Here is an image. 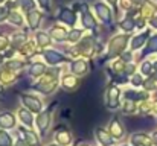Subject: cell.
I'll use <instances>...</instances> for the list:
<instances>
[{"label":"cell","mask_w":157,"mask_h":146,"mask_svg":"<svg viewBox=\"0 0 157 146\" xmlns=\"http://www.w3.org/2000/svg\"><path fill=\"white\" fill-rule=\"evenodd\" d=\"M23 102H25V105H26L29 110H32V111H40V108H41L40 100H37V99H34V97H31V96H25L23 97Z\"/></svg>","instance_id":"1"},{"label":"cell","mask_w":157,"mask_h":146,"mask_svg":"<svg viewBox=\"0 0 157 146\" xmlns=\"http://www.w3.org/2000/svg\"><path fill=\"white\" fill-rule=\"evenodd\" d=\"M59 18H61L64 23H67V24H73V23H75V14H73L72 11H69V9H63Z\"/></svg>","instance_id":"2"},{"label":"cell","mask_w":157,"mask_h":146,"mask_svg":"<svg viewBox=\"0 0 157 146\" xmlns=\"http://www.w3.org/2000/svg\"><path fill=\"white\" fill-rule=\"evenodd\" d=\"M96 11H98V15L104 20V21H108L110 20V11H108V8L104 6L102 3H96Z\"/></svg>","instance_id":"3"},{"label":"cell","mask_w":157,"mask_h":146,"mask_svg":"<svg viewBox=\"0 0 157 146\" xmlns=\"http://www.w3.org/2000/svg\"><path fill=\"white\" fill-rule=\"evenodd\" d=\"M125 41H127L125 37H117V38H114V40L111 41V44H110V47L113 46V53L119 52L121 49L124 47V46H125Z\"/></svg>","instance_id":"4"},{"label":"cell","mask_w":157,"mask_h":146,"mask_svg":"<svg viewBox=\"0 0 157 146\" xmlns=\"http://www.w3.org/2000/svg\"><path fill=\"white\" fill-rule=\"evenodd\" d=\"M0 125H3L5 128H11L14 125V117L11 114H3L0 117Z\"/></svg>","instance_id":"5"},{"label":"cell","mask_w":157,"mask_h":146,"mask_svg":"<svg viewBox=\"0 0 157 146\" xmlns=\"http://www.w3.org/2000/svg\"><path fill=\"white\" fill-rule=\"evenodd\" d=\"M44 55H46V58L49 59V62H52V64H56V62H59V61L63 59V58H61V55H59V53H56V52H53V50L46 52Z\"/></svg>","instance_id":"6"},{"label":"cell","mask_w":157,"mask_h":146,"mask_svg":"<svg viewBox=\"0 0 157 146\" xmlns=\"http://www.w3.org/2000/svg\"><path fill=\"white\" fill-rule=\"evenodd\" d=\"M145 41H147V34H142V35H137V37L133 40L131 46H133V49H139Z\"/></svg>","instance_id":"7"},{"label":"cell","mask_w":157,"mask_h":146,"mask_svg":"<svg viewBox=\"0 0 157 146\" xmlns=\"http://www.w3.org/2000/svg\"><path fill=\"white\" fill-rule=\"evenodd\" d=\"M98 139L101 140V143H102L104 146H108L110 143H111V137H110L107 133H104L102 129H99V131H98Z\"/></svg>","instance_id":"8"},{"label":"cell","mask_w":157,"mask_h":146,"mask_svg":"<svg viewBox=\"0 0 157 146\" xmlns=\"http://www.w3.org/2000/svg\"><path fill=\"white\" fill-rule=\"evenodd\" d=\"M0 146H11V139L6 133L0 131Z\"/></svg>","instance_id":"9"},{"label":"cell","mask_w":157,"mask_h":146,"mask_svg":"<svg viewBox=\"0 0 157 146\" xmlns=\"http://www.w3.org/2000/svg\"><path fill=\"white\" fill-rule=\"evenodd\" d=\"M82 20H84V26H86V28H93V26H95V21H93V18L90 17V14L86 12Z\"/></svg>","instance_id":"10"},{"label":"cell","mask_w":157,"mask_h":146,"mask_svg":"<svg viewBox=\"0 0 157 146\" xmlns=\"http://www.w3.org/2000/svg\"><path fill=\"white\" fill-rule=\"evenodd\" d=\"M20 117H21L23 123H26V125H31V123H32V117H31V114H29V113H25L23 110L20 111Z\"/></svg>","instance_id":"11"},{"label":"cell","mask_w":157,"mask_h":146,"mask_svg":"<svg viewBox=\"0 0 157 146\" xmlns=\"http://www.w3.org/2000/svg\"><path fill=\"white\" fill-rule=\"evenodd\" d=\"M48 117H49L48 114H41V117L38 119V126H40L43 131H44L46 126H48Z\"/></svg>","instance_id":"12"},{"label":"cell","mask_w":157,"mask_h":146,"mask_svg":"<svg viewBox=\"0 0 157 146\" xmlns=\"http://www.w3.org/2000/svg\"><path fill=\"white\" fill-rule=\"evenodd\" d=\"M37 41H38V44L44 46V44L49 43V37H48L46 34H38V35H37Z\"/></svg>","instance_id":"13"},{"label":"cell","mask_w":157,"mask_h":146,"mask_svg":"<svg viewBox=\"0 0 157 146\" xmlns=\"http://www.w3.org/2000/svg\"><path fill=\"white\" fill-rule=\"evenodd\" d=\"M122 29H125V31H131L133 28H134V23H133V20H130V18H127L125 21H122Z\"/></svg>","instance_id":"14"},{"label":"cell","mask_w":157,"mask_h":146,"mask_svg":"<svg viewBox=\"0 0 157 146\" xmlns=\"http://www.w3.org/2000/svg\"><path fill=\"white\" fill-rule=\"evenodd\" d=\"M44 72V67L41 66V64H38V66H34L32 69H31V73L32 75H41Z\"/></svg>","instance_id":"15"},{"label":"cell","mask_w":157,"mask_h":146,"mask_svg":"<svg viewBox=\"0 0 157 146\" xmlns=\"http://www.w3.org/2000/svg\"><path fill=\"white\" fill-rule=\"evenodd\" d=\"M29 20H31V26H32V28H35V26H37V21L40 20V18H38V14H37V12L29 14Z\"/></svg>","instance_id":"16"},{"label":"cell","mask_w":157,"mask_h":146,"mask_svg":"<svg viewBox=\"0 0 157 146\" xmlns=\"http://www.w3.org/2000/svg\"><path fill=\"white\" fill-rule=\"evenodd\" d=\"M21 8H23L25 11L32 9V8H34V2H32V0H21Z\"/></svg>","instance_id":"17"},{"label":"cell","mask_w":157,"mask_h":146,"mask_svg":"<svg viewBox=\"0 0 157 146\" xmlns=\"http://www.w3.org/2000/svg\"><path fill=\"white\" fill-rule=\"evenodd\" d=\"M148 49H150V50H153V52L157 50V35H154V37L150 40V43H148Z\"/></svg>","instance_id":"18"},{"label":"cell","mask_w":157,"mask_h":146,"mask_svg":"<svg viewBox=\"0 0 157 146\" xmlns=\"http://www.w3.org/2000/svg\"><path fill=\"white\" fill-rule=\"evenodd\" d=\"M127 96L130 97V99H144L145 95H142V93H133V92H128V93H127Z\"/></svg>","instance_id":"19"},{"label":"cell","mask_w":157,"mask_h":146,"mask_svg":"<svg viewBox=\"0 0 157 146\" xmlns=\"http://www.w3.org/2000/svg\"><path fill=\"white\" fill-rule=\"evenodd\" d=\"M79 35H81L79 31H72L70 32V40L72 41H76V40H79Z\"/></svg>","instance_id":"20"},{"label":"cell","mask_w":157,"mask_h":146,"mask_svg":"<svg viewBox=\"0 0 157 146\" xmlns=\"http://www.w3.org/2000/svg\"><path fill=\"white\" fill-rule=\"evenodd\" d=\"M145 87H147L148 90H153V88H156V82H154L153 79H150V81L145 82Z\"/></svg>","instance_id":"21"},{"label":"cell","mask_w":157,"mask_h":146,"mask_svg":"<svg viewBox=\"0 0 157 146\" xmlns=\"http://www.w3.org/2000/svg\"><path fill=\"white\" fill-rule=\"evenodd\" d=\"M142 72H144V73H145V75H148V73H150V72H151V66H150V64H148V62H145V64H144V66H142Z\"/></svg>","instance_id":"22"},{"label":"cell","mask_w":157,"mask_h":146,"mask_svg":"<svg viewBox=\"0 0 157 146\" xmlns=\"http://www.w3.org/2000/svg\"><path fill=\"white\" fill-rule=\"evenodd\" d=\"M28 139H29V142H31V143H35V142H37V140H35V137H34V134H32V133H28Z\"/></svg>","instance_id":"23"},{"label":"cell","mask_w":157,"mask_h":146,"mask_svg":"<svg viewBox=\"0 0 157 146\" xmlns=\"http://www.w3.org/2000/svg\"><path fill=\"white\" fill-rule=\"evenodd\" d=\"M5 17H6V9L0 8V18H5Z\"/></svg>","instance_id":"24"},{"label":"cell","mask_w":157,"mask_h":146,"mask_svg":"<svg viewBox=\"0 0 157 146\" xmlns=\"http://www.w3.org/2000/svg\"><path fill=\"white\" fill-rule=\"evenodd\" d=\"M151 24H153V26H154V28L157 29V15L154 17V18H153V20H151Z\"/></svg>","instance_id":"25"},{"label":"cell","mask_w":157,"mask_h":146,"mask_svg":"<svg viewBox=\"0 0 157 146\" xmlns=\"http://www.w3.org/2000/svg\"><path fill=\"white\" fill-rule=\"evenodd\" d=\"M38 2H40V5H41V6L48 8V0H38Z\"/></svg>","instance_id":"26"},{"label":"cell","mask_w":157,"mask_h":146,"mask_svg":"<svg viewBox=\"0 0 157 146\" xmlns=\"http://www.w3.org/2000/svg\"><path fill=\"white\" fill-rule=\"evenodd\" d=\"M133 82H134V84H139V82H140V78H139V76H134V78H133Z\"/></svg>","instance_id":"27"},{"label":"cell","mask_w":157,"mask_h":146,"mask_svg":"<svg viewBox=\"0 0 157 146\" xmlns=\"http://www.w3.org/2000/svg\"><path fill=\"white\" fill-rule=\"evenodd\" d=\"M17 146H28V143H25V142L20 140V142H17Z\"/></svg>","instance_id":"28"},{"label":"cell","mask_w":157,"mask_h":146,"mask_svg":"<svg viewBox=\"0 0 157 146\" xmlns=\"http://www.w3.org/2000/svg\"><path fill=\"white\" fill-rule=\"evenodd\" d=\"M154 134H156V136H154V137H153V139H154V140H156V143H157V133H154Z\"/></svg>","instance_id":"29"},{"label":"cell","mask_w":157,"mask_h":146,"mask_svg":"<svg viewBox=\"0 0 157 146\" xmlns=\"http://www.w3.org/2000/svg\"><path fill=\"white\" fill-rule=\"evenodd\" d=\"M134 2H136V3H142L144 0H134Z\"/></svg>","instance_id":"30"},{"label":"cell","mask_w":157,"mask_h":146,"mask_svg":"<svg viewBox=\"0 0 157 146\" xmlns=\"http://www.w3.org/2000/svg\"><path fill=\"white\" fill-rule=\"evenodd\" d=\"M108 2H114V0H108Z\"/></svg>","instance_id":"31"},{"label":"cell","mask_w":157,"mask_h":146,"mask_svg":"<svg viewBox=\"0 0 157 146\" xmlns=\"http://www.w3.org/2000/svg\"><path fill=\"white\" fill-rule=\"evenodd\" d=\"M156 79H157V75H156Z\"/></svg>","instance_id":"32"}]
</instances>
